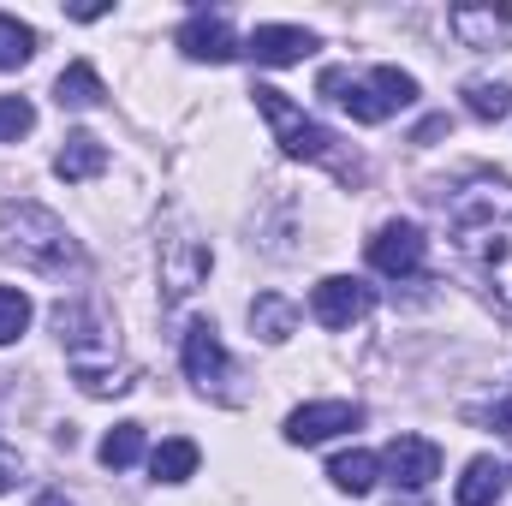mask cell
Segmentation results:
<instances>
[{"label":"cell","mask_w":512,"mask_h":506,"mask_svg":"<svg viewBox=\"0 0 512 506\" xmlns=\"http://www.w3.org/2000/svg\"><path fill=\"white\" fill-rule=\"evenodd\" d=\"M30 126H36V108L24 96H0V143H18Z\"/></svg>","instance_id":"obj_26"},{"label":"cell","mask_w":512,"mask_h":506,"mask_svg":"<svg viewBox=\"0 0 512 506\" xmlns=\"http://www.w3.org/2000/svg\"><path fill=\"white\" fill-rule=\"evenodd\" d=\"M197 441H185V435H173V441H161L155 453H149V471H155V483H185V477H197Z\"/></svg>","instance_id":"obj_20"},{"label":"cell","mask_w":512,"mask_h":506,"mask_svg":"<svg viewBox=\"0 0 512 506\" xmlns=\"http://www.w3.org/2000/svg\"><path fill=\"white\" fill-rule=\"evenodd\" d=\"M143 459V423H114L108 435H102V465L108 471H126Z\"/></svg>","instance_id":"obj_23"},{"label":"cell","mask_w":512,"mask_h":506,"mask_svg":"<svg viewBox=\"0 0 512 506\" xmlns=\"http://www.w3.org/2000/svg\"><path fill=\"white\" fill-rule=\"evenodd\" d=\"M358 423H364V405H352V399H316V405H298L286 417V441L292 447H322V441H334L340 429H358Z\"/></svg>","instance_id":"obj_5"},{"label":"cell","mask_w":512,"mask_h":506,"mask_svg":"<svg viewBox=\"0 0 512 506\" xmlns=\"http://www.w3.org/2000/svg\"><path fill=\"white\" fill-rule=\"evenodd\" d=\"M447 24L459 30V42H465V48H495V42L512 30V12H507V6H453V12H447Z\"/></svg>","instance_id":"obj_14"},{"label":"cell","mask_w":512,"mask_h":506,"mask_svg":"<svg viewBox=\"0 0 512 506\" xmlns=\"http://www.w3.org/2000/svg\"><path fill=\"white\" fill-rule=\"evenodd\" d=\"M203 274H209V245H203V239H191V233L161 239V298H167V304L191 298V292L203 286Z\"/></svg>","instance_id":"obj_6"},{"label":"cell","mask_w":512,"mask_h":506,"mask_svg":"<svg viewBox=\"0 0 512 506\" xmlns=\"http://www.w3.org/2000/svg\"><path fill=\"white\" fill-rule=\"evenodd\" d=\"M501 489H507V471H501L495 459H471L465 477H459V489H453V501L459 506H495Z\"/></svg>","instance_id":"obj_17"},{"label":"cell","mask_w":512,"mask_h":506,"mask_svg":"<svg viewBox=\"0 0 512 506\" xmlns=\"http://www.w3.org/2000/svg\"><path fill=\"white\" fill-rule=\"evenodd\" d=\"M447 221H453V239H459L465 262L512 310V179L471 173L459 191H447Z\"/></svg>","instance_id":"obj_1"},{"label":"cell","mask_w":512,"mask_h":506,"mask_svg":"<svg viewBox=\"0 0 512 506\" xmlns=\"http://www.w3.org/2000/svg\"><path fill=\"white\" fill-rule=\"evenodd\" d=\"M30 328V298L18 286H0V346H12Z\"/></svg>","instance_id":"obj_25"},{"label":"cell","mask_w":512,"mask_h":506,"mask_svg":"<svg viewBox=\"0 0 512 506\" xmlns=\"http://www.w3.org/2000/svg\"><path fill=\"white\" fill-rule=\"evenodd\" d=\"M310 310H316L322 328H352V322H364V316L376 310V292H370L364 280H352V274H328V280L310 292Z\"/></svg>","instance_id":"obj_8"},{"label":"cell","mask_w":512,"mask_h":506,"mask_svg":"<svg viewBox=\"0 0 512 506\" xmlns=\"http://www.w3.org/2000/svg\"><path fill=\"white\" fill-rule=\"evenodd\" d=\"M256 114L268 120V131H274V143L292 155V161H322V167H334V179L340 185H364V161L358 155H346L340 149V137L328 126H316L298 102H286V90H274V84H256Z\"/></svg>","instance_id":"obj_3"},{"label":"cell","mask_w":512,"mask_h":506,"mask_svg":"<svg viewBox=\"0 0 512 506\" xmlns=\"http://www.w3.org/2000/svg\"><path fill=\"white\" fill-rule=\"evenodd\" d=\"M185 376L197 381L203 393H221V387H227L233 358H227V346H221L215 322H191V328H185Z\"/></svg>","instance_id":"obj_9"},{"label":"cell","mask_w":512,"mask_h":506,"mask_svg":"<svg viewBox=\"0 0 512 506\" xmlns=\"http://www.w3.org/2000/svg\"><path fill=\"white\" fill-rule=\"evenodd\" d=\"M245 54H251L256 66H298V60L316 54V36L304 24H256Z\"/></svg>","instance_id":"obj_12"},{"label":"cell","mask_w":512,"mask_h":506,"mask_svg":"<svg viewBox=\"0 0 512 506\" xmlns=\"http://www.w3.org/2000/svg\"><path fill=\"white\" fill-rule=\"evenodd\" d=\"M0 256L18 262V268H36V274H72L84 251L78 239L66 233V221L42 203H0Z\"/></svg>","instance_id":"obj_2"},{"label":"cell","mask_w":512,"mask_h":506,"mask_svg":"<svg viewBox=\"0 0 512 506\" xmlns=\"http://www.w3.org/2000/svg\"><path fill=\"white\" fill-rule=\"evenodd\" d=\"M423 256H429V245H423V233L411 221H387V227H376V239H370V268L387 274V280L423 274Z\"/></svg>","instance_id":"obj_7"},{"label":"cell","mask_w":512,"mask_h":506,"mask_svg":"<svg viewBox=\"0 0 512 506\" xmlns=\"http://www.w3.org/2000/svg\"><path fill=\"white\" fill-rule=\"evenodd\" d=\"M36 54V30L12 12H0V72H18L24 60Z\"/></svg>","instance_id":"obj_22"},{"label":"cell","mask_w":512,"mask_h":506,"mask_svg":"<svg viewBox=\"0 0 512 506\" xmlns=\"http://www.w3.org/2000/svg\"><path fill=\"white\" fill-rule=\"evenodd\" d=\"M251 328L262 334V340H292V328H298V304L292 298H280V292H256L251 304Z\"/></svg>","instance_id":"obj_18"},{"label":"cell","mask_w":512,"mask_h":506,"mask_svg":"<svg viewBox=\"0 0 512 506\" xmlns=\"http://www.w3.org/2000/svg\"><path fill=\"white\" fill-rule=\"evenodd\" d=\"M376 471H382V459H376V453H364V447H352V453H334V459H328V483H334L340 495H370V489H376Z\"/></svg>","instance_id":"obj_16"},{"label":"cell","mask_w":512,"mask_h":506,"mask_svg":"<svg viewBox=\"0 0 512 506\" xmlns=\"http://www.w3.org/2000/svg\"><path fill=\"white\" fill-rule=\"evenodd\" d=\"M30 506H72V501H66L60 489H42V495H36V501H30Z\"/></svg>","instance_id":"obj_28"},{"label":"cell","mask_w":512,"mask_h":506,"mask_svg":"<svg viewBox=\"0 0 512 506\" xmlns=\"http://www.w3.org/2000/svg\"><path fill=\"white\" fill-rule=\"evenodd\" d=\"M322 96H334L358 126H382L387 114H399V108L417 102V78L399 72V66H376L370 78H352V72L328 66V72H322Z\"/></svg>","instance_id":"obj_4"},{"label":"cell","mask_w":512,"mask_h":506,"mask_svg":"<svg viewBox=\"0 0 512 506\" xmlns=\"http://www.w3.org/2000/svg\"><path fill=\"white\" fill-rule=\"evenodd\" d=\"M102 167H108V143L90 137V131H72V137L60 143V155H54V173H60L66 185H84V179H96Z\"/></svg>","instance_id":"obj_15"},{"label":"cell","mask_w":512,"mask_h":506,"mask_svg":"<svg viewBox=\"0 0 512 506\" xmlns=\"http://www.w3.org/2000/svg\"><path fill=\"white\" fill-rule=\"evenodd\" d=\"M12 483H18V459H12V453H6V447H0V495H6V489H12Z\"/></svg>","instance_id":"obj_27"},{"label":"cell","mask_w":512,"mask_h":506,"mask_svg":"<svg viewBox=\"0 0 512 506\" xmlns=\"http://www.w3.org/2000/svg\"><path fill=\"white\" fill-rule=\"evenodd\" d=\"M108 90H102V78H96V66L90 60H72L60 78H54V102L60 108H96Z\"/></svg>","instance_id":"obj_19"},{"label":"cell","mask_w":512,"mask_h":506,"mask_svg":"<svg viewBox=\"0 0 512 506\" xmlns=\"http://www.w3.org/2000/svg\"><path fill=\"white\" fill-rule=\"evenodd\" d=\"M72 376H78V387H84V393H96V399H114V393H131V364H78V370H72Z\"/></svg>","instance_id":"obj_24"},{"label":"cell","mask_w":512,"mask_h":506,"mask_svg":"<svg viewBox=\"0 0 512 506\" xmlns=\"http://www.w3.org/2000/svg\"><path fill=\"white\" fill-rule=\"evenodd\" d=\"M54 328H60L72 364H90V352H114V340H108V328H102V316L90 304H60L54 310Z\"/></svg>","instance_id":"obj_13"},{"label":"cell","mask_w":512,"mask_h":506,"mask_svg":"<svg viewBox=\"0 0 512 506\" xmlns=\"http://www.w3.org/2000/svg\"><path fill=\"white\" fill-rule=\"evenodd\" d=\"M465 114L471 120H507L512 114V84H489V78H477V84H465Z\"/></svg>","instance_id":"obj_21"},{"label":"cell","mask_w":512,"mask_h":506,"mask_svg":"<svg viewBox=\"0 0 512 506\" xmlns=\"http://www.w3.org/2000/svg\"><path fill=\"white\" fill-rule=\"evenodd\" d=\"M382 465L399 489H429V483L441 477V447L423 441V435H393L387 453H382Z\"/></svg>","instance_id":"obj_10"},{"label":"cell","mask_w":512,"mask_h":506,"mask_svg":"<svg viewBox=\"0 0 512 506\" xmlns=\"http://www.w3.org/2000/svg\"><path fill=\"white\" fill-rule=\"evenodd\" d=\"M179 48H185V60H209V66H227L233 54H245V48L233 42V24H227L221 12H191V18L179 24Z\"/></svg>","instance_id":"obj_11"}]
</instances>
